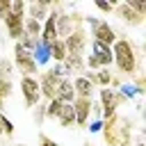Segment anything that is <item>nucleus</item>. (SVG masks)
Masks as SVG:
<instances>
[{
  "label": "nucleus",
  "instance_id": "nucleus-8",
  "mask_svg": "<svg viewBox=\"0 0 146 146\" xmlns=\"http://www.w3.org/2000/svg\"><path fill=\"white\" fill-rule=\"evenodd\" d=\"M91 32H89V36H91V41H98V43H103V46H110L112 48V43L116 41V30L110 25V21H105V18H98L96 21V25L94 27H89Z\"/></svg>",
  "mask_w": 146,
  "mask_h": 146
},
{
  "label": "nucleus",
  "instance_id": "nucleus-22",
  "mask_svg": "<svg viewBox=\"0 0 146 146\" xmlns=\"http://www.w3.org/2000/svg\"><path fill=\"white\" fill-rule=\"evenodd\" d=\"M62 105H64V103H59V100H55V98L48 100V103H46V119H55V121H57Z\"/></svg>",
  "mask_w": 146,
  "mask_h": 146
},
{
  "label": "nucleus",
  "instance_id": "nucleus-36",
  "mask_svg": "<svg viewBox=\"0 0 146 146\" xmlns=\"http://www.w3.org/2000/svg\"><path fill=\"white\" fill-rule=\"evenodd\" d=\"M14 146H27V144H14Z\"/></svg>",
  "mask_w": 146,
  "mask_h": 146
},
{
  "label": "nucleus",
  "instance_id": "nucleus-17",
  "mask_svg": "<svg viewBox=\"0 0 146 146\" xmlns=\"http://www.w3.org/2000/svg\"><path fill=\"white\" fill-rule=\"evenodd\" d=\"M57 123H59V128H64V130L75 128V112H73V105H71V103L62 105L59 116H57Z\"/></svg>",
  "mask_w": 146,
  "mask_h": 146
},
{
  "label": "nucleus",
  "instance_id": "nucleus-34",
  "mask_svg": "<svg viewBox=\"0 0 146 146\" xmlns=\"http://www.w3.org/2000/svg\"><path fill=\"white\" fill-rule=\"evenodd\" d=\"M2 137H5V135H2V125H0V139H2Z\"/></svg>",
  "mask_w": 146,
  "mask_h": 146
},
{
  "label": "nucleus",
  "instance_id": "nucleus-10",
  "mask_svg": "<svg viewBox=\"0 0 146 146\" xmlns=\"http://www.w3.org/2000/svg\"><path fill=\"white\" fill-rule=\"evenodd\" d=\"M123 25H128V27H139V25H144V21L146 18H141L139 14H135L125 2H116V7H114V11H112Z\"/></svg>",
  "mask_w": 146,
  "mask_h": 146
},
{
  "label": "nucleus",
  "instance_id": "nucleus-33",
  "mask_svg": "<svg viewBox=\"0 0 146 146\" xmlns=\"http://www.w3.org/2000/svg\"><path fill=\"white\" fill-rule=\"evenodd\" d=\"M135 146H146V141H141V139H139V141H137Z\"/></svg>",
  "mask_w": 146,
  "mask_h": 146
},
{
  "label": "nucleus",
  "instance_id": "nucleus-27",
  "mask_svg": "<svg viewBox=\"0 0 146 146\" xmlns=\"http://www.w3.org/2000/svg\"><path fill=\"white\" fill-rule=\"evenodd\" d=\"M11 94H14V82L11 80H0V98L7 100Z\"/></svg>",
  "mask_w": 146,
  "mask_h": 146
},
{
  "label": "nucleus",
  "instance_id": "nucleus-4",
  "mask_svg": "<svg viewBox=\"0 0 146 146\" xmlns=\"http://www.w3.org/2000/svg\"><path fill=\"white\" fill-rule=\"evenodd\" d=\"M98 91V105H100V112H103V121L105 119H110V116H114L116 112H119V107H123L128 100L116 91V89H96Z\"/></svg>",
  "mask_w": 146,
  "mask_h": 146
},
{
  "label": "nucleus",
  "instance_id": "nucleus-31",
  "mask_svg": "<svg viewBox=\"0 0 146 146\" xmlns=\"http://www.w3.org/2000/svg\"><path fill=\"white\" fill-rule=\"evenodd\" d=\"M100 128H103V121H100V119H98V121L91 119V121L87 123V130H89V132H100Z\"/></svg>",
  "mask_w": 146,
  "mask_h": 146
},
{
  "label": "nucleus",
  "instance_id": "nucleus-21",
  "mask_svg": "<svg viewBox=\"0 0 146 146\" xmlns=\"http://www.w3.org/2000/svg\"><path fill=\"white\" fill-rule=\"evenodd\" d=\"M14 64H11V59H7V57H0V80H11V75H14Z\"/></svg>",
  "mask_w": 146,
  "mask_h": 146
},
{
  "label": "nucleus",
  "instance_id": "nucleus-25",
  "mask_svg": "<svg viewBox=\"0 0 146 146\" xmlns=\"http://www.w3.org/2000/svg\"><path fill=\"white\" fill-rule=\"evenodd\" d=\"M132 87H135L137 96H144V94H146V75H144V73H137V75L132 78Z\"/></svg>",
  "mask_w": 146,
  "mask_h": 146
},
{
  "label": "nucleus",
  "instance_id": "nucleus-5",
  "mask_svg": "<svg viewBox=\"0 0 146 146\" xmlns=\"http://www.w3.org/2000/svg\"><path fill=\"white\" fill-rule=\"evenodd\" d=\"M64 41V46H66V55H73V57H84L87 55V46H89V41H91V36H89V30L84 27V25H80V27H75L66 39H62Z\"/></svg>",
  "mask_w": 146,
  "mask_h": 146
},
{
  "label": "nucleus",
  "instance_id": "nucleus-28",
  "mask_svg": "<svg viewBox=\"0 0 146 146\" xmlns=\"http://www.w3.org/2000/svg\"><path fill=\"white\" fill-rule=\"evenodd\" d=\"M9 11L16 14V16H25V0H11Z\"/></svg>",
  "mask_w": 146,
  "mask_h": 146
},
{
  "label": "nucleus",
  "instance_id": "nucleus-30",
  "mask_svg": "<svg viewBox=\"0 0 146 146\" xmlns=\"http://www.w3.org/2000/svg\"><path fill=\"white\" fill-rule=\"evenodd\" d=\"M39 146H62V144L55 141L52 137H48L46 132H39Z\"/></svg>",
  "mask_w": 146,
  "mask_h": 146
},
{
  "label": "nucleus",
  "instance_id": "nucleus-32",
  "mask_svg": "<svg viewBox=\"0 0 146 146\" xmlns=\"http://www.w3.org/2000/svg\"><path fill=\"white\" fill-rule=\"evenodd\" d=\"M9 5H11V0H0V18L9 14Z\"/></svg>",
  "mask_w": 146,
  "mask_h": 146
},
{
  "label": "nucleus",
  "instance_id": "nucleus-19",
  "mask_svg": "<svg viewBox=\"0 0 146 146\" xmlns=\"http://www.w3.org/2000/svg\"><path fill=\"white\" fill-rule=\"evenodd\" d=\"M23 36H27L32 41H39V36H41V23L34 21V18H25L23 21Z\"/></svg>",
  "mask_w": 146,
  "mask_h": 146
},
{
  "label": "nucleus",
  "instance_id": "nucleus-14",
  "mask_svg": "<svg viewBox=\"0 0 146 146\" xmlns=\"http://www.w3.org/2000/svg\"><path fill=\"white\" fill-rule=\"evenodd\" d=\"M89 43H91V55L98 59L100 68H110L112 66V48L110 46H103L98 41H89Z\"/></svg>",
  "mask_w": 146,
  "mask_h": 146
},
{
  "label": "nucleus",
  "instance_id": "nucleus-9",
  "mask_svg": "<svg viewBox=\"0 0 146 146\" xmlns=\"http://www.w3.org/2000/svg\"><path fill=\"white\" fill-rule=\"evenodd\" d=\"M71 105H73V112H75V128H87V123L91 119L94 98H75Z\"/></svg>",
  "mask_w": 146,
  "mask_h": 146
},
{
  "label": "nucleus",
  "instance_id": "nucleus-3",
  "mask_svg": "<svg viewBox=\"0 0 146 146\" xmlns=\"http://www.w3.org/2000/svg\"><path fill=\"white\" fill-rule=\"evenodd\" d=\"M62 78H66V75H64V71H62L59 64H55V66H50V68H46L43 73L36 75V80H39V91H41V100L48 103V100L55 98V91H57Z\"/></svg>",
  "mask_w": 146,
  "mask_h": 146
},
{
  "label": "nucleus",
  "instance_id": "nucleus-1",
  "mask_svg": "<svg viewBox=\"0 0 146 146\" xmlns=\"http://www.w3.org/2000/svg\"><path fill=\"white\" fill-rule=\"evenodd\" d=\"M139 55L141 50L128 36H116V41L112 43V64L128 80H132L139 73Z\"/></svg>",
  "mask_w": 146,
  "mask_h": 146
},
{
  "label": "nucleus",
  "instance_id": "nucleus-7",
  "mask_svg": "<svg viewBox=\"0 0 146 146\" xmlns=\"http://www.w3.org/2000/svg\"><path fill=\"white\" fill-rule=\"evenodd\" d=\"M18 89H21V96H23V105H25L27 110H34V107L41 103V91H39V80H36V78L21 75Z\"/></svg>",
  "mask_w": 146,
  "mask_h": 146
},
{
  "label": "nucleus",
  "instance_id": "nucleus-6",
  "mask_svg": "<svg viewBox=\"0 0 146 146\" xmlns=\"http://www.w3.org/2000/svg\"><path fill=\"white\" fill-rule=\"evenodd\" d=\"M14 68H18L21 75H30V78H36L39 75V66L32 57L30 50H25L21 43H14V59H11Z\"/></svg>",
  "mask_w": 146,
  "mask_h": 146
},
{
  "label": "nucleus",
  "instance_id": "nucleus-20",
  "mask_svg": "<svg viewBox=\"0 0 146 146\" xmlns=\"http://www.w3.org/2000/svg\"><path fill=\"white\" fill-rule=\"evenodd\" d=\"M32 57H34V62H36V66L41 68V66H46V64H50V55H48V46H43L41 41L34 46V50H32Z\"/></svg>",
  "mask_w": 146,
  "mask_h": 146
},
{
  "label": "nucleus",
  "instance_id": "nucleus-24",
  "mask_svg": "<svg viewBox=\"0 0 146 146\" xmlns=\"http://www.w3.org/2000/svg\"><path fill=\"white\" fill-rule=\"evenodd\" d=\"M125 5H128L135 14H139L141 18H146V0H125Z\"/></svg>",
  "mask_w": 146,
  "mask_h": 146
},
{
  "label": "nucleus",
  "instance_id": "nucleus-11",
  "mask_svg": "<svg viewBox=\"0 0 146 146\" xmlns=\"http://www.w3.org/2000/svg\"><path fill=\"white\" fill-rule=\"evenodd\" d=\"M50 11V0H32V2H25V18H34L39 23L46 21Z\"/></svg>",
  "mask_w": 146,
  "mask_h": 146
},
{
  "label": "nucleus",
  "instance_id": "nucleus-23",
  "mask_svg": "<svg viewBox=\"0 0 146 146\" xmlns=\"http://www.w3.org/2000/svg\"><path fill=\"white\" fill-rule=\"evenodd\" d=\"M0 125H2V135L5 137H14V130H16V125H14V121L2 112L0 114Z\"/></svg>",
  "mask_w": 146,
  "mask_h": 146
},
{
  "label": "nucleus",
  "instance_id": "nucleus-2",
  "mask_svg": "<svg viewBox=\"0 0 146 146\" xmlns=\"http://www.w3.org/2000/svg\"><path fill=\"white\" fill-rule=\"evenodd\" d=\"M105 146H132V121L123 114H114L103 121L100 128Z\"/></svg>",
  "mask_w": 146,
  "mask_h": 146
},
{
  "label": "nucleus",
  "instance_id": "nucleus-18",
  "mask_svg": "<svg viewBox=\"0 0 146 146\" xmlns=\"http://www.w3.org/2000/svg\"><path fill=\"white\" fill-rule=\"evenodd\" d=\"M48 55H50V62H52V64H62V62L66 59V46H64V41H62V39L52 41V43L48 46Z\"/></svg>",
  "mask_w": 146,
  "mask_h": 146
},
{
  "label": "nucleus",
  "instance_id": "nucleus-26",
  "mask_svg": "<svg viewBox=\"0 0 146 146\" xmlns=\"http://www.w3.org/2000/svg\"><path fill=\"white\" fill-rule=\"evenodd\" d=\"M32 119H34V123H36V125H43V121H46V103H39V105L34 107Z\"/></svg>",
  "mask_w": 146,
  "mask_h": 146
},
{
  "label": "nucleus",
  "instance_id": "nucleus-13",
  "mask_svg": "<svg viewBox=\"0 0 146 146\" xmlns=\"http://www.w3.org/2000/svg\"><path fill=\"white\" fill-rule=\"evenodd\" d=\"M73 82V91H75V98H94L96 94V87L84 78V75H73L71 78Z\"/></svg>",
  "mask_w": 146,
  "mask_h": 146
},
{
  "label": "nucleus",
  "instance_id": "nucleus-12",
  "mask_svg": "<svg viewBox=\"0 0 146 146\" xmlns=\"http://www.w3.org/2000/svg\"><path fill=\"white\" fill-rule=\"evenodd\" d=\"M23 21H25V16H16V14H7V16H2V23H5V30H7V36L16 43L21 36H23Z\"/></svg>",
  "mask_w": 146,
  "mask_h": 146
},
{
  "label": "nucleus",
  "instance_id": "nucleus-29",
  "mask_svg": "<svg viewBox=\"0 0 146 146\" xmlns=\"http://www.w3.org/2000/svg\"><path fill=\"white\" fill-rule=\"evenodd\" d=\"M94 7H96L98 11H103V14H112V11H114V7H116V2H103V0H96V2H94Z\"/></svg>",
  "mask_w": 146,
  "mask_h": 146
},
{
  "label": "nucleus",
  "instance_id": "nucleus-15",
  "mask_svg": "<svg viewBox=\"0 0 146 146\" xmlns=\"http://www.w3.org/2000/svg\"><path fill=\"white\" fill-rule=\"evenodd\" d=\"M55 100H59V103H64V105L75 100V91H73L71 78H62V82H59V87H57V91H55Z\"/></svg>",
  "mask_w": 146,
  "mask_h": 146
},
{
  "label": "nucleus",
  "instance_id": "nucleus-35",
  "mask_svg": "<svg viewBox=\"0 0 146 146\" xmlns=\"http://www.w3.org/2000/svg\"><path fill=\"white\" fill-rule=\"evenodd\" d=\"M84 146H94V144H91V141H87V144H84Z\"/></svg>",
  "mask_w": 146,
  "mask_h": 146
},
{
  "label": "nucleus",
  "instance_id": "nucleus-16",
  "mask_svg": "<svg viewBox=\"0 0 146 146\" xmlns=\"http://www.w3.org/2000/svg\"><path fill=\"white\" fill-rule=\"evenodd\" d=\"M55 25H57V36H59V39H66V36L75 30L73 21H71V14H68V11H62V9L57 11V23H55Z\"/></svg>",
  "mask_w": 146,
  "mask_h": 146
}]
</instances>
